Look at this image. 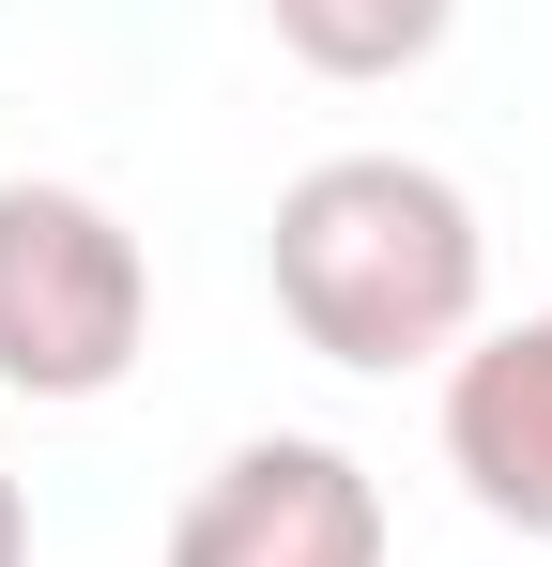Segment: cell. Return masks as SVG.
<instances>
[{"instance_id": "1", "label": "cell", "mask_w": 552, "mask_h": 567, "mask_svg": "<svg viewBox=\"0 0 552 567\" xmlns=\"http://www.w3.org/2000/svg\"><path fill=\"white\" fill-rule=\"evenodd\" d=\"M262 277L323 369L399 383V369H460V338L491 322V230L430 154H323L276 185Z\"/></svg>"}, {"instance_id": "2", "label": "cell", "mask_w": 552, "mask_h": 567, "mask_svg": "<svg viewBox=\"0 0 552 567\" xmlns=\"http://www.w3.org/2000/svg\"><path fill=\"white\" fill-rule=\"evenodd\" d=\"M154 338V261L92 185H0V383L78 414L139 369Z\"/></svg>"}, {"instance_id": "3", "label": "cell", "mask_w": 552, "mask_h": 567, "mask_svg": "<svg viewBox=\"0 0 552 567\" xmlns=\"http://www.w3.org/2000/svg\"><path fill=\"white\" fill-rule=\"evenodd\" d=\"M170 567H384V491L323 430H246L170 506Z\"/></svg>"}, {"instance_id": "4", "label": "cell", "mask_w": 552, "mask_h": 567, "mask_svg": "<svg viewBox=\"0 0 552 567\" xmlns=\"http://www.w3.org/2000/svg\"><path fill=\"white\" fill-rule=\"evenodd\" d=\"M446 475L476 491V522L552 553V307L538 322H476L446 369Z\"/></svg>"}, {"instance_id": "5", "label": "cell", "mask_w": 552, "mask_h": 567, "mask_svg": "<svg viewBox=\"0 0 552 567\" xmlns=\"http://www.w3.org/2000/svg\"><path fill=\"white\" fill-rule=\"evenodd\" d=\"M262 16H276V47H292L307 78H354V93L415 78V62L460 31V0H262Z\"/></svg>"}, {"instance_id": "6", "label": "cell", "mask_w": 552, "mask_h": 567, "mask_svg": "<svg viewBox=\"0 0 552 567\" xmlns=\"http://www.w3.org/2000/svg\"><path fill=\"white\" fill-rule=\"evenodd\" d=\"M0 567H31V491L0 475Z\"/></svg>"}]
</instances>
